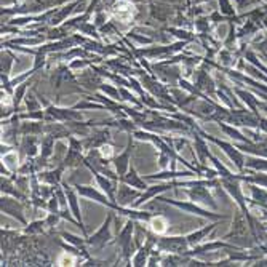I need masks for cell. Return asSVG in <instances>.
<instances>
[{
  "label": "cell",
  "instance_id": "obj_1",
  "mask_svg": "<svg viewBox=\"0 0 267 267\" xmlns=\"http://www.w3.org/2000/svg\"><path fill=\"white\" fill-rule=\"evenodd\" d=\"M151 224H152V229L157 234H163L167 231V222H165V220H162V218H154Z\"/></svg>",
  "mask_w": 267,
  "mask_h": 267
},
{
  "label": "cell",
  "instance_id": "obj_2",
  "mask_svg": "<svg viewBox=\"0 0 267 267\" xmlns=\"http://www.w3.org/2000/svg\"><path fill=\"white\" fill-rule=\"evenodd\" d=\"M126 158H128V152H125L120 158H117V170L119 173H124L126 168Z\"/></svg>",
  "mask_w": 267,
  "mask_h": 267
},
{
  "label": "cell",
  "instance_id": "obj_3",
  "mask_svg": "<svg viewBox=\"0 0 267 267\" xmlns=\"http://www.w3.org/2000/svg\"><path fill=\"white\" fill-rule=\"evenodd\" d=\"M126 183H130L133 186H138V188H142V184H141V181L136 178V174L135 173H131V176H126Z\"/></svg>",
  "mask_w": 267,
  "mask_h": 267
},
{
  "label": "cell",
  "instance_id": "obj_4",
  "mask_svg": "<svg viewBox=\"0 0 267 267\" xmlns=\"http://www.w3.org/2000/svg\"><path fill=\"white\" fill-rule=\"evenodd\" d=\"M101 154H103V157H110L112 147H109V146H103V149H101Z\"/></svg>",
  "mask_w": 267,
  "mask_h": 267
},
{
  "label": "cell",
  "instance_id": "obj_5",
  "mask_svg": "<svg viewBox=\"0 0 267 267\" xmlns=\"http://www.w3.org/2000/svg\"><path fill=\"white\" fill-rule=\"evenodd\" d=\"M61 264H64V266H72L74 264V259L72 258H69V256H64V258L60 261Z\"/></svg>",
  "mask_w": 267,
  "mask_h": 267
}]
</instances>
